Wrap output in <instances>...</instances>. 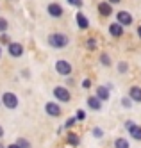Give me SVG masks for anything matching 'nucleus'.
<instances>
[{"mask_svg": "<svg viewBox=\"0 0 141 148\" xmlns=\"http://www.w3.org/2000/svg\"><path fill=\"white\" fill-rule=\"evenodd\" d=\"M107 2H109V4H118L120 0H107Z\"/></svg>", "mask_w": 141, "mask_h": 148, "instance_id": "nucleus-31", "label": "nucleus"}, {"mask_svg": "<svg viewBox=\"0 0 141 148\" xmlns=\"http://www.w3.org/2000/svg\"><path fill=\"white\" fill-rule=\"evenodd\" d=\"M68 36L66 34H63V32H54V34H50L48 36V43H50V47H54V48H64L68 45Z\"/></svg>", "mask_w": 141, "mask_h": 148, "instance_id": "nucleus-1", "label": "nucleus"}, {"mask_svg": "<svg viewBox=\"0 0 141 148\" xmlns=\"http://www.w3.org/2000/svg\"><path fill=\"white\" fill-rule=\"evenodd\" d=\"M95 47H96V41H95V38H89V39H88V48H89V50H93Z\"/></svg>", "mask_w": 141, "mask_h": 148, "instance_id": "nucleus-25", "label": "nucleus"}, {"mask_svg": "<svg viewBox=\"0 0 141 148\" xmlns=\"http://www.w3.org/2000/svg\"><path fill=\"white\" fill-rule=\"evenodd\" d=\"M102 134H104V132H102L100 129H95V130H93V136H95V137H102Z\"/></svg>", "mask_w": 141, "mask_h": 148, "instance_id": "nucleus-28", "label": "nucleus"}, {"mask_svg": "<svg viewBox=\"0 0 141 148\" xmlns=\"http://www.w3.org/2000/svg\"><path fill=\"white\" fill-rule=\"evenodd\" d=\"M138 36H139V38H141V25H139V27H138Z\"/></svg>", "mask_w": 141, "mask_h": 148, "instance_id": "nucleus-32", "label": "nucleus"}, {"mask_svg": "<svg viewBox=\"0 0 141 148\" xmlns=\"http://www.w3.org/2000/svg\"><path fill=\"white\" fill-rule=\"evenodd\" d=\"M75 121H77V118H75V116H70V118L66 120V123H64V129H72V127L75 125Z\"/></svg>", "mask_w": 141, "mask_h": 148, "instance_id": "nucleus-21", "label": "nucleus"}, {"mask_svg": "<svg viewBox=\"0 0 141 148\" xmlns=\"http://www.w3.org/2000/svg\"><path fill=\"white\" fill-rule=\"evenodd\" d=\"M16 145H18L20 148H30V143H29L27 139H23V137H20V139L16 141Z\"/></svg>", "mask_w": 141, "mask_h": 148, "instance_id": "nucleus-20", "label": "nucleus"}, {"mask_svg": "<svg viewBox=\"0 0 141 148\" xmlns=\"http://www.w3.org/2000/svg\"><path fill=\"white\" fill-rule=\"evenodd\" d=\"M75 118H77V120H84V118H86V112H84L82 109H79V112H77V116H75Z\"/></svg>", "mask_w": 141, "mask_h": 148, "instance_id": "nucleus-27", "label": "nucleus"}, {"mask_svg": "<svg viewBox=\"0 0 141 148\" xmlns=\"http://www.w3.org/2000/svg\"><path fill=\"white\" fill-rule=\"evenodd\" d=\"M75 20H77V25H79L80 29H88V27H89V20L86 18V14H84V13H77Z\"/></svg>", "mask_w": 141, "mask_h": 148, "instance_id": "nucleus-13", "label": "nucleus"}, {"mask_svg": "<svg viewBox=\"0 0 141 148\" xmlns=\"http://www.w3.org/2000/svg\"><path fill=\"white\" fill-rule=\"evenodd\" d=\"M96 97H98L100 100H107L109 98V88L107 86H98L96 88Z\"/></svg>", "mask_w": 141, "mask_h": 148, "instance_id": "nucleus-15", "label": "nucleus"}, {"mask_svg": "<svg viewBox=\"0 0 141 148\" xmlns=\"http://www.w3.org/2000/svg\"><path fill=\"white\" fill-rule=\"evenodd\" d=\"M7 27H9L7 20H6V18H0V34H4L6 30H7Z\"/></svg>", "mask_w": 141, "mask_h": 148, "instance_id": "nucleus-19", "label": "nucleus"}, {"mask_svg": "<svg viewBox=\"0 0 141 148\" xmlns=\"http://www.w3.org/2000/svg\"><path fill=\"white\" fill-rule=\"evenodd\" d=\"M100 62H102L104 66H109L111 64V57L107 56V54H100Z\"/></svg>", "mask_w": 141, "mask_h": 148, "instance_id": "nucleus-18", "label": "nucleus"}, {"mask_svg": "<svg viewBox=\"0 0 141 148\" xmlns=\"http://www.w3.org/2000/svg\"><path fill=\"white\" fill-rule=\"evenodd\" d=\"M54 97H56L59 102H70V91L63 86H56L54 88Z\"/></svg>", "mask_w": 141, "mask_h": 148, "instance_id": "nucleus-4", "label": "nucleus"}, {"mask_svg": "<svg viewBox=\"0 0 141 148\" xmlns=\"http://www.w3.org/2000/svg\"><path fill=\"white\" fill-rule=\"evenodd\" d=\"M66 141H68V145H72V146H77V145H79V136L73 134V132H70L68 137H66Z\"/></svg>", "mask_w": 141, "mask_h": 148, "instance_id": "nucleus-16", "label": "nucleus"}, {"mask_svg": "<svg viewBox=\"0 0 141 148\" xmlns=\"http://www.w3.org/2000/svg\"><path fill=\"white\" fill-rule=\"evenodd\" d=\"M82 88H84V89L91 88V80H89V79H84V80H82Z\"/></svg>", "mask_w": 141, "mask_h": 148, "instance_id": "nucleus-26", "label": "nucleus"}, {"mask_svg": "<svg viewBox=\"0 0 141 148\" xmlns=\"http://www.w3.org/2000/svg\"><path fill=\"white\" fill-rule=\"evenodd\" d=\"M68 4L73 5V7H80L82 5V0H68Z\"/></svg>", "mask_w": 141, "mask_h": 148, "instance_id": "nucleus-24", "label": "nucleus"}, {"mask_svg": "<svg viewBox=\"0 0 141 148\" xmlns=\"http://www.w3.org/2000/svg\"><path fill=\"white\" fill-rule=\"evenodd\" d=\"M109 34L114 36V38H122V36H123V27L118 23V22H116V23H111V25H109Z\"/></svg>", "mask_w": 141, "mask_h": 148, "instance_id": "nucleus-10", "label": "nucleus"}, {"mask_svg": "<svg viewBox=\"0 0 141 148\" xmlns=\"http://www.w3.org/2000/svg\"><path fill=\"white\" fill-rule=\"evenodd\" d=\"M125 129L131 132V136L134 137V139L141 141V127L139 125H136L134 121H125Z\"/></svg>", "mask_w": 141, "mask_h": 148, "instance_id": "nucleus-5", "label": "nucleus"}, {"mask_svg": "<svg viewBox=\"0 0 141 148\" xmlns=\"http://www.w3.org/2000/svg\"><path fill=\"white\" fill-rule=\"evenodd\" d=\"M0 148H6V146H4V145H2V143H0Z\"/></svg>", "mask_w": 141, "mask_h": 148, "instance_id": "nucleus-34", "label": "nucleus"}, {"mask_svg": "<svg viewBox=\"0 0 141 148\" xmlns=\"http://www.w3.org/2000/svg\"><path fill=\"white\" fill-rule=\"evenodd\" d=\"M7 148H20V146H18V145H16V143H13V145H9V146H7Z\"/></svg>", "mask_w": 141, "mask_h": 148, "instance_id": "nucleus-30", "label": "nucleus"}, {"mask_svg": "<svg viewBox=\"0 0 141 148\" xmlns=\"http://www.w3.org/2000/svg\"><path fill=\"white\" fill-rule=\"evenodd\" d=\"M129 97H131V100H134V102H141V88H139V86L131 88V91H129Z\"/></svg>", "mask_w": 141, "mask_h": 148, "instance_id": "nucleus-14", "label": "nucleus"}, {"mask_svg": "<svg viewBox=\"0 0 141 148\" xmlns=\"http://www.w3.org/2000/svg\"><path fill=\"white\" fill-rule=\"evenodd\" d=\"M127 70H129L127 62H123V61H122V62H118V71H120V73H125Z\"/></svg>", "mask_w": 141, "mask_h": 148, "instance_id": "nucleus-22", "label": "nucleus"}, {"mask_svg": "<svg viewBox=\"0 0 141 148\" xmlns=\"http://www.w3.org/2000/svg\"><path fill=\"white\" fill-rule=\"evenodd\" d=\"M122 103L125 105V107H131V98H123V100H122Z\"/></svg>", "mask_w": 141, "mask_h": 148, "instance_id": "nucleus-29", "label": "nucleus"}, {"mask_svg": "<svg viewBox=\"0 0 141 148\" xmlns=\"http://www.w3.org/2000/svg\"><path fill=\"white\" fill-rule=\"evenodd\" d=\"M88 107L93 111H100L102 109V100L98 97H89L88 98Z\"/></svg>", "mask_w": 141, "mask_h": 148, "instance_id": "nucleus-11", "label": "nucleus"}, {"mask_svg": "<svg viewBox=\"0 0 141 148\" xmlns=\"http://www.w3.org/2000/svg\"><path fill=\"white\" fill-rule=\"evenodd\" d=\"M116 18H118V23H120L122 27H127V25L132 23V16L129 14L127 11H120V13L116 14Z\"/></svg>", "mask_w": 141, "mask_h": 148, "instance_id": "nucleus-8", "label": "nucleus"}, {"mask_svg": "<svg viewBox=\"0 0 141 148\" xmlns=\"http://www.w3.org/2000/svg\"><path fill=\"white\" fill-rule=\"evenodd\" d=\"M114 148H129V139H123V137H118L114 141Z\"/></svg>", "mask_w": 141, "mask_h": 148, "instance_id": "nucleus-17", "label": "nucleus"}, {"mask_svg": "<svg viewBox=\"0 0 141 148\" xmlns=\"http://www.w3.org/2000/svg\"><path fill=\"white\" fill-rule=\"evenodd\" d=\"M4 136V129H2V127H0V137H2Z\"/></svg>", "mask_w": 141, "mask_h": 148, "instance_id": "nucleus-33", "label": "nucleus"}, {"mask_svg": "<svg viewBox=\"0 0 141 148\" xmlns=\"http://www.w3.org/2000/svg\"><path fill=\"white\" fill-rule=\"evenodd\" d=\"M0 54H2V50H0Z\"/></svg>", "mask_w": 141, "mask_h": 148, "instance_id": "nucleus-35", "label": "nucleus"}, {"mask_svg": "<svg viewBox=\"0 0 141 148\" xmlns=\"http://www.w3.org/2000/svg\"><path fill=\"white\" fill-rule=\"evenodd\" d=\"M47 11H48V14L52 16V18H61L63 16V7L59 5V4H56V2H52V4H48V7H47Z\"/></svg>", "mask_w": 141, "mask_h": 148, "instance_id": "nucleus-6", "label": "nucleus"}, {"mask_svg": "<svg viewBox=\"0 0 141 148\" xmlns=\"http://www.w3.org/2000/svg\"><path fill=\"white\" fill-rule=\"evenodd\" d=\"M7 50H9V54L13 57H20L21 54H23V47H21L20 43H9Z\"/></svg>", "mask_w": 141, "mask_h": 148, "instance_id": "nucleus-9", "label": "nucleus"}, {"mask_svg": "<svg viewBox=\"0 0 141 148\" xmlns=\"http://www.w3.org/2000/svg\"><path fill=\"white\" fill-rule=\"evenodd\" d=\"M45 111L48 116H54V118H57V116H61V107L56 103V102H48L45 105Z\"/></svg>", "mask_w": 141, "mask_h": 148, "instance_id": "nucleus-7", "label": "nucleus"}, {"mask_svg": "<svg viewBox=\"0 0 141 148\" xmlns=\"http://www.w3.org/2000/svg\"><path fill=\"white\" fill-rule=\"evenodd\" d=\"M98 13H100L102 16H109V14L113 13L111 4H109V2H100V4H98Z\"/></svg>", "mask_w": 141, "mask_h": 148, "instance_id": "nucleus-12", "label": "nucleus"}, {"mask_svg": "<svg viewBox=\"0 0 141 148\" xmlns=\"http://www.w3.org/2000/svg\"><path fill=\"white\" fill-rule=\"evenodd\" d=\"M0 43H4V45L9 47V43H11V41H9V36H7V34H0Z\"/></svg>", "mask_w": 141, "mask_h": 148, "instance_id": "nucleus-23", "label": "nucleus"}, {"mask_svg": "<svg viewBox=\"0 0 141 148\" xmlns=\"http://www.w3.org/2000/svg\"><path fill=\"white\" fill-rule=\"evenodd\" d=\"M2 103L6 105V107L7 109H16L18 107V97H16V95L14 93H4L2 95Z\"/></svg>", "mask_w": 141, "mask_h": 148, "instance_id": "nucleus-2", "label": "nucleus"}, {"mask_svg": "<svg viewBox=\"0 0 141 148\" xmlns=\"http://www.w3.org/2000/svg\"><path fill=\"white\" fill-rule=\"evenodd\" d=\"M56 70H57V73H61V75H64V77H68V75H72V64L68 61H57L56 62Z\"/></svg>", "mask_w": 141, "mask_h": 148, "instance_id": "nucleus-3", "label": "nucleus"}]
</instances>
